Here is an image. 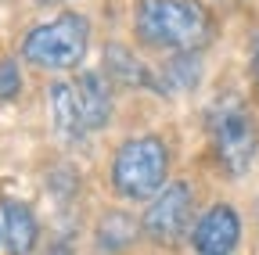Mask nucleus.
I'll list each match as a JSON object with an SVG mask.
<instances>
[{
  "label": "nucleus",
  "instance_id": "obj_5",
  "mask_svg": "<svg viewBox=\"0 0 259 255\" xmlns=\"http://www.w3.org/2000/svg\"><path fill=\"white\" fill-rule=\"evenodd\" d=\"M191 216H194V190L191 183L177 180L166 183L162 194L151 201V209L144 212V234L155 244H177L187 227H191Z\"/></svg>",
  "mask_w": 259,
  "mask_h": 255
},
{
  "label": "nucleus",
  "instance_id": "obj_4",
  "mask_svg": "<svg viewBox=\"0 0 259 255\" xmlns=\"http://www.w3.org/2000/svg\"><path fill=\"white\" fill-rule=\"evenodd\" d=\"M209 126H212V144H216V155H220V166L231 176H245L255 162V151H259L255 119L231 97L212 112Z\"/></svg>",
  "mask_w": 259,
  "mask_h": 255
},
{
  "label": "nucleus",
  "instance_id": "obj_12",
  "mask_svg": "<svg viewBox=\"0 0 259 255\" xmlns=\"http://www.w3.org/2000/svg\"><path fill=\"white\" fill-rule=\"evenodd\" d=\"M18 90H22L18 61H15V58H4V61H0V101H11V97H18Z\"/></svg>",
  "mask_w": 259,
  "mask_h": 255
},
{
  "label": "nucleus",
  "instance_id": "obj_6",
  "mask_svg": "<svg viewBox=\"0 0 259 255\" xmlns=\"http://www.w3.org/2000/svg\"><path fill=\"white\" fill-rule=\"evenodd\" d=\"M241 241V219L231 205H212L198 223H194L191 244L198 255H231Z\"/></svg>",
  "mask_w": 259,
  "mask_h": 255
},
{
  "label": "nucleus",
  "instance_id": "obj_7",
  "mask_svg": "<svg viewBox=\"0 0 259 255\" xmlns=\"http://www.w3.org/2000/svg\"><path fill=\"white\" fill-rule=\"evenodd\" d=\"M76 97H79V112H83V122H87V133L112 119V90H108V76L105 72H83L76 79Z\"/></svg>",
  "mask_w": 259,
  "mask_h": 255
},
{
  "label": "nucleus",
  "instance_id": "obj_2",
  "mask_svg": "<svg viewBox=\"0 0 259 255\" xmlns=\"http://www.w3.org/2000/svg\"><path fill=\"white\" fill-rule=\"evenodd\" d=\"M90 47V22L76 11H65L36 29H29L22 40V58L40 69H76Z\"/></svg>",
  "mask_w": 259,
  "mask_h": 255
},
{
  "label": "nucleus",
  "instance_id": "obj_8",
  "mask_svg": "<svg viewBox=\"0 0 259 255\" xmlns=\"http://www.w3.org/2000/svg\"><path fill=\"white\" fill-rule=\"evenodd\" d=\"M51 112H54V126L65 140H79L87 133V122L79 112V97H76V83H54L51 86Z\"/></svg>",
  "mask_w": 259,
  "mask_h": 255
},
{
  "label": "nucleus",
  "instance_id": "obj_13",
  "mask_svg": "<svg viewBox=\"0 0 259 255\" xmlns=\"http://www.w3.org/2000/svg\"><path fill=\"white\" fill-rule=\"evenodd\" d=\"M252 79L259 83V33H255V40H252Z\"/></svg>",
  "mask_w": 259,
  "mask_h": 255
},
{
  "label": "nucleus",
  "instance_id": "obj_14",
  "mask_svg": "<svg viewBox=\"0 0 259 255\" xmlns=\"http://www.w3.org/2000/svg\"><path fill=\"white\" fill-rule=\"evenodd\" d=\"M40 4H61V0H40Z\"/></svg>",
  "mask_w": 259,
  "mask_h": 255
},
{
  "label": "nucleus",
  "instance_id": "obj_9",
  "mask_svg": "<svg viewBox=\"0 0 259 255\" xmlns=\"http://www.w3.org/2000/svg\"><path fill=\"white\" fill-rule=\"evenodd\" d=\"M36 216L25 201H4V241L11 255H29L36 244Z\"/></svg>",
  "mask_w": 259,
  "mask_h": 255
},
{
  "label": "nucleus",
  "instance_id": "obj_11",
  "mask_svg": "<svg viewBox=\"0 0 259 255\" xmlns=\"http://www.w3.org/2000/svg\"><path fill=\"white\" fill-rule=\"evenodd\" d=\"M169 79H173L180 90H194V86H198V79H202V61H198V54L191 58V50H180V54L173 58V65H169Z\"/></svg>",
  "mask_w": 259,
  "mask_h": 255
},
{
  "label": "nucleus",
  "instance_id": "obj_3",
  "mask_svg": "<svg viewBox=\"0 0 259 255\" xmlns=\"http://www.w3.org/2000/svg\"><path fill=\"white\" fill-rule=\"evenodd\" d=\"M169 173V147L158 137H130L112 162V183L122 198L144 201L166 187Z\"/></svg>",
  "mask_w": 259,
  "mask_h": 255
},
{
  "label": "nucleus",
  "instance_id": "obj_1",
  "mask_svg": "<svg viewBox=\"0 0 259 255\" xmlns=\"http://www.w3.org/2000/svg\"><path fill=\"white\" fill-rule=\"evenodd\" d=\"M137 40L155 50H198L209 33L212 22L202 4L194 0H141L137 4Z\"/></svg>",
  "mask_w": 259,
  "mask_h": 255
},
{
  "label": "nucleus",
  "instance_id": "obj_10",
  "mask_svg": "<svg viewBox=\"0 0 259 255\" xmlns=\"http://www.w3.org/2000/svg\"><path fill=\"white\" fill-rule=\"evenodd\" d=\"M105 76H115L122 86H151V72L134 58V50H126L122 43H112L105 54Z\"/></svg>",
  "mask_w": 259,
  "mask_h": 255
}]
</instances>
